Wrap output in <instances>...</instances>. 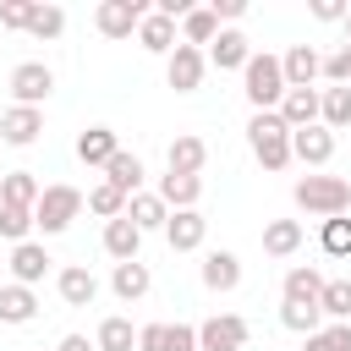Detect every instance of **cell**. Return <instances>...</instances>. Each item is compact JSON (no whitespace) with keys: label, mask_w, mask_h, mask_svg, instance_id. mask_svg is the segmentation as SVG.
<instances>
[{"label":"cell","mask_w":351,"mask_h":351,"mask_svg":"<svg viewBox=\"0 0 351 351\" xmlns=\"http://www.w3.org/2000/svg\"><path fill=\"white\" fill-rule=\"evenodd\" d=\"M241 93H247V104H252V115H269V110H280V99H285V66H280V55H252L247 60V71H241Z\"/></svg>","instance_id":"obj_1"},{"label":"cell","mask_w":351,"mask_h":351,"mask_svg":"<svg viewBox=\"0 0 351 351\" xmlns=\"http://www.w3.org/2000/svg\"><path fill=\"white\" fill-rule=\"evenodd\" d=\"M291 197H296V208H307L318 219H335V214L351 208V181L346 176H302L291 186Z\"/></svg>","instance_id":"obj_2"},{"label":"cell","mask_w":351,"mask_h":351,"mask_svg":"<svg viewBox=\"0 0 351 351\" xmlns=\"http://www.w3.org/2000/svg\"><path fill=\"white\" fill-rule=\"evenodd\" d=\"M247 148H252V159L263 165V170H285L291 165V126L269 110V115H252L247 121Z\"/></svg>","instance_id":"obj_3"},{"label":"cell","mask_w":351,"mask_h":351,"mask_svg":"<svg viewBox=\"0 0 351 351\" xmlns=\"http://www.w3.org/2000/svg\"><path fill=\"white\" fill-rule=\"evenodd\" d=\"M82 192L77 186H66V181H55V186H44V197H38V208H33V225L44 230V236H60V230H71V219L82 214Z\"/></svg>","instance_id":"obj_4"},{"label":"cell","mask_w":351,"mask_h":351,"mask_svg":"<svg viewBox=\"0 0 351 351\" xmlns=\"http://www.w3.org/2000/svg\"><path fill=\"white\" fill-rule=\"evenodd\" d=\"M247 318H236V313H214V318H203L197 324V351H247Z\"/></svg>","instance_id":"obj_5"},{"label":"cell","mask_w":351,"mask_h":351,"mask_svg":"<svg viewBox=\"0 0 351 351\" xmlns=\"http://www.w3.org/2000/svg\"><path fill=\"white\" fill-rule=\"evenodd\" d=\"M143 16H148V5H143V0H99L93 27H99L104 38H132V33L143 27Z\"/></svg>","instance_id":"obj_6"},{"label":"cell","mask_w":351,"mask_h":351,"mask_svg":"<svg viewBox=\"0 0 351 351\" xmlns=\"http://www.w3.org/2000/svg\"><path fill=\"white\" fill-rule=\"evenodd\" d=\"M5 88H11V99H16V104L38 110V104L55 93V71H49L44 60H22V66L11 71V82H5Z\"/></svg>","instance_id":"obj_7"},{"label":"cell","mask_w":351,"mask_h":351,"mask_svg":"<svg viewBox=\"0 0 351 351\" xmlns=\"http://www.w3.org/2000/svg\"><path fill=\"white\" fill-rule=\"evenodd\" d=\"M203 71H208V55L192 49V44H176L170 60H165V82H170L176 93H197V88H203Z\"/></svg>","instance_id":"obj_8"},{"label":"cell","mask_w":351,"mask_h":351,"mask_svg":"<svg viewBox=\"0 0 351 351\" xmlns=\"http://www.w3.org/2000/svg\"><path fill=\"white\" fill-rule=\"evenodd\" d=\"M291 159H302L307 170H324L329 159H335V132L318 121V126H302V132H291Z\"/></svg>","instance_id":"obj_9"},{"label":"cell","mask_w":351,"mask_h":351,"mask_svg":"<svg viewBox=\"0 0 351 351\" xmlns=\"http://www.w3.org/2000/svg\"><path fill=\"white\" fill-rule=\"evenodd\" d=\"M38 132H44V110L5 104V115H0V143H11V148H33Z\"/></svg>","instance_id":"obj_10"},{"label":"cell","mask_w":351,"mask_h":351,"mask_svg":"<svg viewBox=\"0 0 351 351\" xmlns=\"http://www.w3.org/2000/svg\"><path fill=\"white\" fill-rule=\"evenodd\" d=\"M137 351H197V329L192 324H143Z\"/></svg>","instance_id":"obj_11"},{"label":"cell","mask_w":351,"mask_h":351,"mask_svg":"<svg viewBox=\"0 0 351 351\" xmlns=\"http://www.w3.org/2000/svg\"><path fill=\"white\" fill-rule=\"evenodd\" d=\"M318 110H324V93L318 88H285V99H280V121L291 126V132H302V126H318Z\"/></svg>","instance_id":"obj_12"},{"label":"cell","mask_w":351,"mask_h":351,"mask_svg":"<svg viewBox=\"0 0 351 351\" xmlns=\"http://www.w3.org/2000/svg\"><path fill=\"white\" fill-rule=\"evenodd\" d=\"M247 60H252L247 33H241V27H219V38L208 44V66H219V71H247Z\"/></svg>","instance_id":"obj_13"},{"label":"cell","mask_w":351,"mask_h":351,"mask_svg":"<svg viewBox=\"0 0 351 351\" xmlns=\"http://www.w3.org/2000/svg\"><path fill=\"white\" fill-rule=\"evenodd\" d=\"M203 236H208V219H203L197 208H176V214H170V225H165L170 252H197V247H203Z\"/></svg>","instance_id":"obj_14"},{"label":"cell","mask_w":351,"mask_h":351,"mask_svg":"<svg viewBox=\"0 0 351 351\" xmlns=\"http://www.w3.org/2000/svg\"><path fill=\"white\" fill-rule=\"evenodd\" d=\"M280 66H285V88H313V77H324V55L313 44H291Z\"/></svg>","instance_id":"obj_15"},{"label":"cell","mask_w":351,"mask_h":351,"mask_svg":"<svg viewBox=\"0 0 351 351\" xmlns=\"http://www.w3.org/2000/svg\"><path fill=\"white\" fill-rule=\"evenodd\" d=\"M165 165H170L176 176H203V165H208V143H203V137H192V132H181V137H170Z\"/></svg>","instance_id":"obj_16"},{"label":"cell","mask_w":351,"mask_h":351,"mask_svg":"<svg viewBox=\"0 0 351 351\" xmlns=\"http://www.w3.org/2000/svg\"><path fill=\"white\" fill-rule=\"evenodd\" d=\"M33 318H38V296H33V285L5 280V285H0V324L22 329V324H33Z\"/></svg>","instance_id":"obj_17"},{"label":"cell","mask_w":351,"mask_h":351,"mask_svg":"<svg viewBox=\"0 0 351 351\" xmlns=\"http://www.w3.org/2000/svg\"><path fill=\"white\" fill-rule=\"evenodd\" d=\"M115 154H121V137H115L110 126H88V132H77V159H82L88 170H93V165L104 170Z\"/></svg>","instance_id":"obj_18"},{"label":"cell","mask_w":351,"mask_h":351,"mask_svg":"<svg viewBox=\"0 0 351 351\" xmlns=\"http://www.w3.org/2000/svg\"><path fill=\"white\" fill-rule=\"evenodd\" d=\"M49 252H44V241H22V247H11V280L16 285H38L44 274H49Z\"/></svg>","instance_id":"obj_19"},{"label":"cell","mask_w":351,"mask_h":351,"mask_svg":"<svg viewBox=\"0 0 351 351\" xmlns=\"http://www.w3.org/2000/svg\"><path fill=\"white\" fill-rule=\"evenodd\" d=\"M280 296H285L291 307H318V296H324V274H318V269H307V263H296V269H285Z\"/></svg>","instance_id":"obj_20"},{"label":"cell","mask_w":351,"mask_h":351,"mask_svg":"<svg viewBox=\"0 0 351 351\" xmlns=\"http://www.w3.org/2000/svg\"><path fill=\"white\" fill-rule=\"evenodd\" d=\"M55 291H60V302H66V307H93L99 280H93L82 263H71V269H60V274H55Z\"/></svg>","instance_id":"obj_21"},{"label":"cell","mask_w":351,"mask_h":351,"mask_svg":"<svg viewBox=\"0 0 351 351\" xmlns=\"http://www.w3.org/2000/svg\"><path fill=\"white\" fill-rule=\"evenodd\" d=\"M159 197H165L170 214H176V208H197V197H203V176H176V170H165V176H159Z\"/></svg>","instance_id":"obj_22"},{"label":"cell","mask_w":351,"mask_h":351,"mask_svg":"<svg viewBox=\"0 0 351 351\" xmlns=\"http://www.w3.org/2000/svg\"><path fill=\"white\" fill-rule=\"evenodd\" d=\"M126 219L148 236V230H165V225H170V208H165L159 192H137V197H126Z\"/></svg>","instance_id":"obj_23"},{"label":"cell","mask_w":351,"mask_h":351,"mask_svg":"<svg viewBox=\"0 0 351 351\" xmlns=\"http://www.w3.org/2000/svg\"><path fill=\"white\" fill-rule=\"evenodd\" d=\"M203 285H208V291H236V285H241V258L225 252V247H214V252L203 258Z\"/></svg>","instance_id":"obj_24"},{"label":"cell","mask_w":351,"mask_h":351,"mask_svg":"<svg viewBox=\"0 0 351 351\" xmlns=\"http://www.w3.org/2000/svg\"><path fill=\"white\" fill-rule=\"evenodd\" d=\"M148 285H154V274H148V263H143V258L115 263V274H110V291H115L121 302H143V296H148Z\"/></svg>","instance_id":"obj_25"},{"label":"cell","mask_w":351,"mask_h":351,"mask_svg":"<svg viewBox=\"0 0 351 351\" xmlns=\"http://www.w3.org/2000/svg\"><path fill=\"white\" fill-rule=\"evenodd\" d=\"M137 44H143L148 55H165V60H170V49H176L181 38H176V22H170V16L148 11V16H143V27H137Z\"/></svg>","instance_id":"obj_26"},{"label":"cell","mask_w":351,"mask_h":351,"mask_svg":"<svg viewBox=\"0 0 351 351\" xmlns=\"http://www.w3.org/2000/svg\"><path fill=\"white\" fill-rule=\"evenodd\" d=\"M137 247H143V230H137L126 214L104 225V252H110L115 263H132V258H137Z\"/></svg>","instance_id":"obj_27"},{"label":"cell","mask_w":351,"mask_h":351,"mask_svg":"<svg viewBox=\"0 0 351 351\" xmlns=\"http://www.w3.org/2000/svg\"><path fill=\"white\" fill-rule=\"evenodd\" d=\"M38 197H44V186H38V176H33V170H5V176H0V203L38 208Z\"/></svg>","instance_id":"obj_28"},{"label":"cell","mask_w":351,"mask_h":351,"mask_svg":"<svg viewBox=\"0 0 351 351\" xmlns=\"http://www.w3.org/2000/svg\"><path fill=\"white\" fill-rule=\"evenodd\" d=\"M104 181H110V186H121L126 197H137V192H143V159L121 148V154H115V159L104 165Z\"/></svg>","instance_id":"obj_29"},{"label":"cell","mask_w":351,"mask_h":351,"mask_svg":"<svg viewBox=\"0 0 351 351\" xmlns=\"http://www.w3.org/2000/svg\"><path fill=\"white\" fill-rule=\"evenodd\" d=\"M302 247V219H269L263 225V252L269 258H291Z\"/></svg>","instance_id":"obj_30"},{"label":"cell","mask_w":351,"mask_h":351,"mask_svg":"<svg viewBox=\"0 0 351 351\" xmlns=\"http://www.w3.org/2000/svg\"><path fill=\"white\" fill-rule=\"evenodd\" d=\"M181 33H186L192 49H197V44H214V38H219V16H214L208 5H192V11L181 16Z\"/></svg>","instance_id":"obj_31"},{"label":"cell","mask_w":351,"mask_h":351,"mask_svg":"<svg viewBox=\"0 0 351 351\" xmlns=\"http://www.w3.org/2000/svg\"><path fill=\"white\" fill-rule=\"evenodd\" d=\"M318 307H324V318H329V324H351V280H324Z\"/></svg>","instance_id":"obj_32"},{"label":"cell","mask_w":351,"mask_h":351,"mask_svg":"<svg viewBox=\"0 0 351 351\" xmlns=\"http://www.w3.org/2000/svg\"><path fill=\"white\" fill-rule=\"evenodd\" d=\"M318 121H324L329 132H351V88H324V110H318Z\"/></svg>","instance_id":"obj_33"},{"label":"cell","mask_w":351,"mask_h":351,"mask_svg":"<svg viewBox=\"0 0 351 351\" xmlns=\"http://www.w3.org/2000/svg\"><path fill=\"white\" fill-rule=\"evenodd\" d=\"M27 230H38V225H33V208H16V203H0V236H5L11 247H22V241H33Z\"/></svg>","instance_id":"obj_34"},{"label":"cell","mask_w":351,"mask_h":351,"mask_svg":"<svg viewBox=\"0 0 351 351\" xmlns=\"http://www.w3.org/2000/svg\"><path fill=\"white\" fill-rule=\"evenodd\" d=\"M93 346H99V351H132V346H137L132 318H104V324H99V335H93Z\"/></svg>","instance_id":"obj_35"},{"label":"cell","mask_w":351,"mask_h":351,"mask_svg":"<svg viewBox=\"0 0 351 351\" xmlns=\"http://www.w3.org/2000/svg\"><path fill=\"white\" fill-rule=\"evenodd\" d=\"M88 208L110 225V219H121V214H126V192H121V186H110V181H99V186L88 192Z\"/></svg>","instance_id":"obj_36"},{"label":"cell","mask_w":351,"mask_h":351,"mask_svg":"<svg viewBox=\"0 0 351 351\" xmlns=\"http://www.w3.org/2000/svg\"><path fill=\"white\" fill-rule=\"evenodd\" d=\"M318 247H324L329 258H351V219H346V214L324 219V230H318Z\"/></svg>","instance_id":"obj_37"},{"label":"cell","mask_w":351,"mask_h":351,"mask_svg":"<svg viewBox=\"0 0 351 351\" xmlns=\"http://www.w3.org/2000/svg\"><path fill=\"white\" fill-rule=\"evenodd\" d=\"M280 324H285L291 335H302V340H307V335H318V329H324V307H291V302H285V307H280Z\"/></svg>","instance_id":"obj_38"},{"label":"cell","mask_w":351,"mask_h":351,"mask_svg":"<svg viewBox=\"0 0 351 351\" xmlns=\"http://www.w3.org/2000/svg\"><path fill=\"white\" fill-rule=\"evenodd\" d=\"M302 351H351V324H324L318 335H307Z\"/></svg>","instance_id":"obj_39"},{"label":"cell","mask_w":351,"mask_h":351,"mask_svg":"<svg viewBox=\"0 0 351 351\" xmlns=\"http://www.w3.org/2000/svg\"><path fill=\"white\" fill-rule=\"evenodd\" d=\"M27 33H33V38H60V33H66V11H60V5H38Z\"/></svg>","instance_id":"obj_40"},{"label":"cell","mask_w":351,"mask_h":351,"mask_svg":"<svg viewBox=\"0 0 351 351\" xmlns=\"http://www.w3.org/2000/svg\"><path fill=\"white\" fill-rule=\"evenodd\" d=\"M33 11H38L33 0H5V5H0V27H11V33H27V27H33Z\"/></svg>","instance_id":"obj_41"},{"label":"cell","mask_w":351,"mask_h":351,"mask_svg":"<svg viewBox=\"0 0 351 351\" xmlns=\"http://www.w3.org/2000/svg\"><path fill=\"white\" fill-rule=\"evenodd\" d=\"M324 77H329V88H351V44L324 55Z\"/></svg>","instance_id":"obj_42"},{"label":"cell","mask_w":351,"mask_h":351,"mask_svg":"<svg viewBox=\"0 0 351 351\" xmlns=\"http://www.w3.org/2000/svg\"><path fill=\"white\" fill-rule=\"evenodd\" d=\"M313 16L318 22H346V5L340 0H313Z\"/></svg>","instance_id":"obj_43"},{"label":"cell","mask_w":351,"mask_h":351,"mask_svg":"<svg viewBox=\"0 0 351 351\" xmlns=\"http://www.w3.org/2000/svg\"><path fill=\"white\" fill-rule=\"evenodd\" d=\"M208 11H214V16H219V22H236V16H241V11H247V0H214V5H208Z\"/></svg>","instance_id":"obj_44"},{"label":"cell","mask_w":351,"mask_h":351,"mask_svg":"<svg viewBox=\"0 0 351 351\" xmlns=\"http://www.w3.org/2000/svg\"><path fill=\"white\" fill-rule=\"evenodd\" d=\"M55 351H99V346H93V340H88V335H66V340H60V346H55Z\"/></svg>","instance_id":"obj_45"},{"label":"cell","mask_w":351,"mask_h":351,"mask_svg":"<svg viewBox=\"0 0 351 351\" xmlns=\"http://www.w3.org/2000/svg\"><path fill=\"white\" fill-rule=\"evenodd\" d=\"M346 44H351V11H346Z\"/></svg>","instance_id":"obj_46"},{"label":"cell","mask_w":351,"mask_h":351,"mask_svg":"<svg viewBox=\"0 0 351 351\" xmlns=\"http://www.w3.org/2000/svg\"><path fill=\"white\" fill-rule=\"evenodd\" d=\"M0 115H5V110H0Z\"/></svg>","instance_id":"obj_47"}]
</instances>
